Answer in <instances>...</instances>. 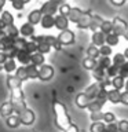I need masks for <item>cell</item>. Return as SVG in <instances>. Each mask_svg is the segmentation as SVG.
Segmentation results:
<instances>
[{
	"instance_id": "cell-4",
	"label": "cell",
	"mask_w": 128,
	"mask_h": 132,
	"mask_svg": "<svg viewBox=\"0 0 128 132\" xmlns=\"http://www.w3.org/2000/svg\"><path fill=\"white\" fill-rule=\"evenodd\" d=\"M59 6H61L59 0H48V2H45L43 4V7L40 8V11L43 15H54L58 10H59Z\"/></svg>"
},
{
	"instance_id": "cell-13",
	"label": "cell",
	"mask_w": 128,
	"mask_h": 132,
	"mask_svg": "<svg viewBox=\"0 0 128 132\" xmlns=\"http://www.w3.org/2000/svg\"><path fill=\"white\" fill-rule=\"evenodd\" d=\"M107 101L117 105V103H121V92L118 89H109L107 91Z\"/></svg>"
},
{
	"instance_id": "cell-27",
	"label": "cell",
	"mask_w": 128,
	"mask_h": 132,
	"mask_svg": "<svg viewBox=\"0 0 128 132\" xmlns=\"http://www.w3.org/2000/svg\"><path fill=\"white\" fill-rule=\"evenodd\" d=\"M26 68V73H28V78H39V68L35 65H28V66H25Z\"/></svg>"
},
{
	"instance_id": "cell-49",
	"label": "cell",
	"mask_w": 128,
	"mask_h": 132,
	"mask_svg": "<svg viewBox=\"0 0 128 132\" xmlns=\"http://www.w3.org/2000/svg\"><path fill=\"white\" fill-rule=\"evenodd\" d=\"M127 0H110V3L113 4V6H117V7H120V6H124V3H125Z\"/></svg>"
},
{
	"instance_id": "cell-22",
	"label": "cell",
	"mask_w": 128,
	"mask_h": 132,
	"mask_svg": "<svg viewBox=\"0 0 128 132\" xmlns=\"http://www.w3.org/2000/svg\"><path fill=\"white\" fill-rule=\"evenodd\" d=\"M19 33L23 37H32L33 35H35V26L30 25L29 22L28 23H23L22 26H21V29H19Z\"/></svg>"
},
{
	"instance_id": "cell-60",
	"label": "cell",
	"mask_w": 128,
	"mask_h": 132,
	"mask_svg": "<svg viewBox=\"0 0 128 132\" xmlns=\"http://www.w3.org/2000/svg\"><path fill=\"white\" fill-rule=\"evenodd\" d=\"M0 70H3V65H0Z\"/></svg>"
},
{
	"instance_id": "cell-11",
	"label": "cell",
	"mask_w": 128,
	"mask_h": 132,
	"mask_svg": "<svg viewBox=\"0 0 128 132\" xmlns=\"http://www.w3.org/2000/svg\"><path fill=\"white\" fill-rule=\"evenodd\" d=\"M14 114V107H12L11 105V102L8 101V102H4L0 105V116L4 118H7V117H10V116Z\"/></svg>"
},
{
	"instance_id": "cell-41",
	"label": "cell",
	"mask_w": 128,
	"mask_h": 132,
	"mask_svg": "<svg viewBox=\"0 0 128 132\" xmlns=\"http://www.w3.org/2000/svg\"><path fill=\"white\" fill-rule=\"evenodd\" d=\"M111 47L107 44H103L102 47H99V54H101V56H109L111 55Z\"/></svg>"
},
{
	"instance_id": "cell-17",
	"label": "cell",
	"mask_w": 128,
	"mask_h": 132,
	"mask_svg": "<svg viewBox=\"0 0 128 132\" xmlns=\"http://www.w3.org/2000/svg\"><path fill=\"white\" fill-rule=\"evenodd\" d=\"M107 101L106 99H101V98H97L95 99V101L91 103V105L87 107V109H88L91 113H94V111H101L102 110V107L105 106V103H106Z\"/></svg>"
},
{
	"instance_id": "cell-3",
	"label": "cell",
	"mask_w": 128,
	"mask_h": 132,
	"mask_svg": "<svg viewBox=\"0 0 128 132\" xmlns=\"http://www.w3.org/2000/svg\"><path fill=\"white\" fill-rule=\"evenodd\" d=\"M111 23H113V33H116L117 36H124L128 30V22H125L123 18L120 16H114L111 19Z\"/></svg>"
},
{
	"instance_id": "cell-42",
	"label": "cell",
	"mask_w": 128,
	"mask_h": 132,
	"mask_svg": "<svg viewBox=\"0 0 128 132\" xmlns=\"http://www.w3.org/2000/svg\"><path fill=\"white\" fill-rule=\"evenodd\" d=\"M91 120H92L94 122H98V121H102L103 118H105V113L101 110V111H94V113H91Z\"/></svg>"
},
{
	"instance_id": "cell-5",
	"label": "cell",
	"mask_w": 128,
	"mask_h": 132,
	"mask_svg": "<svg viewBox=\"0 0 128 132\" xmlns=\"http://www.w3.org/2000/svg\"><path fill=\"white\" fill-rule=\"evenodd\" d=\"M54 68L51 65H41L39 68V80L41 81H50L54 77Z\"/></svg>"
},
{
	"instance_id": "cell-19",
	"label": "cell",
	"mask_w": 128,
	"mask_h": 132,
	"mask_svg": "<svg viewBox=\"0 0 128 132\" xmlns=\"http://www.w3.org/2000/svg\"><path fill=\"white\" fill-rule=\"evenodd\" d=\"M17 69H18L17 68V62H15V59H11V58H8V59L4 62V65H3V70L6 73H8V74L15 73Z\"/></svg>"
},
{
	"instance_id": "cell-38",
	"label": "cell",
	"mask_w": 128,
	"mask_h": 132,
	"mask_svg": "<svg viewBox=\"0 0 128 132\" xmlns=\"http://www.w3.org/2000/svg\"><path fill=\"white\" fill-rule=\"evenodd\" d=\"M51 48L52 47L50 44H47L45 41H41V43L37 44V51H39L40 54H43V55H44V54H48L50 51H51Z\"/></svg>"
},
{
	"instance_id": "cell-62",
	"label": "cell",
	"mask_w": 128,
	"mask_h": 132,
	"mask_svg": "<svg viewBox=\"0 0 128 132\" xmlns=\"http://www.w3.org/2000/svg\"><path fill=\"white\" fill-rule=\"evenodd\" d=\"M59 2H62V0H59Z\"/></svg>"
},
{
	"instance_id": "cell-55",
	"label": "cell",
	"mask_w": 128,
	"mask_h": 132,
	"mask_svg": "<svg viewBox=\"0 0 128 132\" xmlns=\"http://www.w3.org/2000/svg\"><path fill=\"white\" fill-rule=\"evenodd\" d=\"M124 56H125V59L128 61V47H127L125 50H124Z\"/></svg>"
},
{
	"instance_id": "cell-14",
	"label": "cell",
	"mask_w": 128,
	"mask_h": 132,
	"mask_svg": "<svg viewBox=\"0 0 128 132\" xmlns=\"http://www.w3.org/2000/svg\"><path fill=\"white\" fill-rule=\"evenodd\" d=\"M105 40H106V35L101 30L98 32H94L92 33V44L97 45V47H102L105 44Z\"/></svg>"
},
{
	"instance_id": "cell-34",
	"label": "cell",
	"mask_w": 128,
	"mask_h": 132,
	"mask_svg": "<svg viewBox=\"0 0 128 132\" xmlns=\"http://www.w3.org/2000/svg\"><path fill=\"white\" fill-rule=\"evenodd\" d=\"M6 35L10 36V37H12V39H17V37H18V35H19V30L14 26V23H12V25H8V26H6Z\"/></svg>"
},
{
	"instance_id": "cell-15",
	"label": "cell",
	"mask_w": 128,
	"mask_h": 132,
	"mask_svg": "<svg viewBox=\"0 0 128 132\" xmlns=\"http://www.w3.org/2000/svg\"><path fill=\"white\" fill-rule=\"evenodd\" d=\"M21 118H19V116L18 114H12V116H10V117H7L6 118V125L8 127V128H11V129H15V128H18L19 125H21Z\"/></svg>"
},
{
	"instance_id": "cell-9",
	"label": "cell",
	"mask_w": 128,
	"mask_h": 132,
	"mask_svg": "<svg viewBox=\"0 0 128 132\" xmlns=\"http://www.w3.org/2000/svg\"><path fill=\"white\" fill-rule=\"evenodd\" d=\"M92 102H94V99L88 98L84 92H80L76 96V105H77V107H80V109H87Z\"/></svg>"
},
{
	"instance_id": "cell-56",
	"label": "cell",
	"mask_w": 128,
	"mask_h": 132,
	"mask_svg": "<svg viewBox=\"0 0 128 132\" xmlns=\"http://www.w3.org/2000/svg\"><path fill=\"white\" fill-rule=\"evenodd\" d=\"M4 3H6V0H0V10H2V8H3Z\"/></svg>"
},
{
	"instance_id": "cell-61",
	"label": "cell",
	"mask_w": 128,
	"mask_h": 132,
	"mask_svg": "<svg viewBox=\"0 0 128 132\" xmlns=\"http://www.w3.org/2000/svg\"><path fill=\"white\" fill-rule=\"evenodd\" d=\"M125 65H127V66H128V61H127V63H125Z\"/></svg>"
},
{
	"instance_id": "cell-50",
	"label": "cell",
	"mask_w": 128,
	"mask_h": 132,
	"mask_svg": "<svg viewBox=\"0 0 128 132\" xmlns=\"http://www.w3.org/2000/svg\"><path fill=\"white\" fill-rule=\"evenodd\" d=\"M121 103L124 105H128V92H121Z\"/></svg>"
},
{
	"instance_id": "cell-32",
	"label": "cell",
	"mask_w": 128,
	"mask_h": 132,
	"mask_svg": "<svg viewBox=\"0 0 128 132\" xmlns=\"http://www.w3.org/2000/svg\"><path fill=\"white\" fill-rule=\"evenodd\" d=\"M125 56H124V54H116V55L113 56V59H111V63L116 65V66H118V68H121L123 65H125Z\"/></svg>"
},
{
	"instance_id": "cell-43",
	"label": "cell",
	"mask_w": 128,
	"mask_h": 132,
	"mask_svg": "<svg viewBox=\"0 0 128 132\" xmlns=\"http://www.w3.org/2000/svg\"><path fill=\"white\" fill-rule=\"evenodd\" d=\"M70 10H72V7L69 6V4H61L59 6V14L61 15H63V16H68L69 15V12H70Z\"/></svg>"
},
{
	"instance_id": "cell-53",
	"label": "cell",
	"mask_w": 128,
	"mask_h": 132,
	"mask_svg": "<svg viewBox=\"0 0 128 132\" xmlns=\"http://www.w3.org/2000/svg\"><path fill=\"white\" fill-rule=\"evenodd\" d=\"M4 29H6V23H4L3 21L0 19V30H4Z\"/></svg>"
},
{
	"instance_id": "cell-37",
	"label": "cell",
	"mask_w": 128,
	"mask_h": 132,
	"mask_svg": "<svg viewBox=\"0 0 128 132\" xmlns=\"http://www.w3.org/2000/svg\"><path fill=\"white\" fill-rule=\"evenodd\" d=\"M101 32H103L105 35H109V33H113V23L111 21H103L102 23V28H101Z\"/></svg>"
},
{
	"instance_id": "cell-24",
	"label": "cell",
	"mask_w": 128,
	"mask_h": 132,
	"mask_svg": "<svg viewBox=\"0 0 128 132\" xmlns=\"http://www.w3.org/2000/svg\"><path fill=\"white\" fill-rule=\"evenodd\" d=\"M44 41H45L47 44L51 45L52 48H55L57 51H59V50L62 48V44L58 41L57 37H54V36H44Z\"/></svg>"
},
{
	"instance_id": "cell-33",
	"label": "cell",
	"mask_w": 128,
	"mask_h": 132,
	"mask_svg": "<svg viewBox=\"0 0 128 132\" xmlns=\"http://www.w3.org/2000/svg\"><path fill=\"white\" fill-rule=\"evenodd\" d=\"M83 66L87 69V70H94L97 68V59H92V58H88L87 56L84 61H83Z\"/></svg>"
},
{
	"instance_id": "cell-39",
	"label": "cell",
	"mask_w": 128,
	"mask_h": 132,
	"mask_svg": "<svg viewBox=\"0 0 128 132\" xmlns=\"http://www.w3.org/2000/svg\"><path fill=\"white\" fill-rule=\"evenodd\" d=\"M3 21L4 23H6V26H8V25H12L14 23V16L11 15V12H8V11H4L3 14H2V18H0Z\"/></svg>"
},
{
	"instance_id": "cell-31",
	"label": "cell",
	"mask_w": 128,
	"mask_h": 132,
	"mask_svg": "<svg viewBox=\"0 0 128 132\" xmlns=\"http://www.w3.org/2000/svg\"><path fill=\"white\" fill-rule=\"evenodd\" d=\"M87 55L88 58H92V59H98L99 56H101V54H99V47L97 45H90L88 48H87Z\"/></svg>"
},
{
	"instance_id": "cell-54",
	"label": "cell",
	"mask_w": 128,
	"mask_h": 132,
	"mask_svg": "<svg viewBox=\"0 0 128 132\" xmlns=\"http://www.w3.org/2000/svg\"><path fill=\"white\" fill-rule=\"evenodd\" d=\"M0 52H6V48H4V45H3L2 41H0Z\"/></svg>"
},
{
	"instance_id": "cell-59",
	"label": "cell",
	"mask_w": 128,
	"mask_h": 132,
	"mask_svg": "<svg viewBox=\"0 0 128 132\" xmlns=\"http://www.w3.org/2000/svg\"><path fill=\"white\" fill-rule=\"evenodd\" d=\"M29 2H30V0H22V3L25 4V3H29Z\"/></svg>"
},
{
	"instance_id": "cell-10",
	"label": "cell",
	"mask_w": 128,
	"mask_h": 132,
	"mask_svg": "<svg viewBox=\"0 0 128 132\" xmlns=\"http://www.w3.org/2000/svg\"><path fill=\"white\" fill-rule=\"evenodd\" d=\"M69 26V19H68V16H63V15H57L55 16V28L58 29V30H61V32H63L66 30Z\"/></svg>"
},
{
	"instance_id": "cell-21",
	"label": "cell",
	"mask_w": 128,
	"mask_h": 132,
	"mask_svg": "<svg viewBox=\"0 0 128 132\" xmlns=\"http://www.w3.org/2000/svg\"><path fill=\"white\" fill-rule=\"evenodd\" d=\"M40 23L44 29H51L55 26V16L54 15H43Z\"/></svg>"
},
{
	"instance_id": "cell-36",
	"label": "cell",
	"mask_w": 128,
	"mask_h": 132,
	"mask_svg": "<svg viewBox=\"0 0 128 132\" xmlns=\"http://www.w3.org/2000/svg\"><path fill=\"white\" fill-rule=\"evenodd\" d=\"M105 127H106V124L102 122V121L92 122V125H91L90 131H91V132H105Z\"/></svg>"
},
{
	"instance_id": "cell-26",
	"label": "cell",
	"mask_w": 128,
	"mask_h": 132,
	"mask_svg": "<svg viewBox=\"0 0 128 132\" xmlns=\"http://www.w3.org/2000/svg\"><path fill=\"white\" fill-rule=\"evenodd\" d=\"M113 63H111V59L110 56H99L97 59V66L98 68H102V69H107L109 66H111Z\"/></svg>"
},
{
	"instance_id": "cell-7",
	"label": "cell",
	"mask_w": 128,
	"mask_h": 132,
	"mask_svg": "<svg viewBox=\"0 0 128 132\" xmlns=\"http://www.w3.org/2000/svg\"><path fill=\"white\" fill-rule=\"evenodd\" d=\"M57 39L62 45H70V44L74 43V33L72 30H69V29H66V30L59 33V36H58Z\"/></svg>"
},
{
	"instance_id": "cell-48",
	"label": "cell",
	"mask_w": 128,
	"mask_h": 132,
	"mask_svg": "<svg viewBox=\"0 0 128 132\" xmlns=\"http://www.w3.org/2000/svg\"><path fill=\"white\" fill-rule=\"evenodd\" d=\"M12 7H14L15 10H22L23 8L22 0H12Z\"/></svg>"
},
{
	"instance_id": "cell-51",
	"label": "cell",
	"mask_w": 128,
	"mask_h": 132,
	"mask_svg": "<svg viewBox=\"0 0 128 132\" xmlns=\"http://www.w3.org/2000/svg\"><path fill=\"white\" fill-rule=\"evenodd\" d=\"M65 132H80V131H78V127L76 125V124H72Z\"/></svg>"
},
{
	"instance_id": "cell-52",
	"label": "cell",
	"mask_w": 128,
	"mask_h": 132,
	"mask_svg": "<svg viewBox=\"0 0 128 132\" xmlns=\"http://www.w3.org/2000/svg\"><path fill=\"white\" fill-rule=\"evenodd\" d=\"M8 59L7 54L6 52H0V65H4V62Z\"/></svg>"
},
{
	"instance_id": "cell-30",
	"label": "cell",
	"mask_w": 128,
	"mask_h": 132,
	"mask_svg": "<svg viewBox=\"0 0 128 132\" xmlns=\"http://www.w3.org/2000/svg\"><path fill=\"white\" fill-rule=\"evenodd\" d=\"M14 76L18 78V80H21V81L29 80V78H28V73H26V68H25V66H19V68L15 70V74H14Z\"/></svg>"
},
{
	"instance_id": "cell-58",
	"label": "cell",
	"mask_w": 128,
	"mask_h": 132,
	"mask_svg": "<svg viewBox=\"0 0 128 132\" xmlns=\"http://www.w3.org/2000/svg\"><path fill=\"white\" fill-rule=\"evenodd\" d=\"M124 39H125V40L128 41V30H127V33H125V35H124Z\"/></svg>"
},
{
	"instance_id": "cell-35",
	"label": "cell",
	"mask_w": 128,
	"mask_h": 132,
	"mask_svg": "<svg viewBox=\"0 0 128 132\" xmlns=\"http://www.w3.org/2000/svg\"><path fill=\"white\" fill-rule=\"evenodd\" d=\"M118 66H116V65H111L109 66V68L106 69V77L107 78H114L116 76H118Z\"/></svg>"
},
{
	"instance_id": "cell-40",
	"label": "cell",
	"mask_w": 128,
	"mask_h": 132,
	"mask_svg": "<svg viewBox=\"0 0 128 132\" xmlns=\"http://www.w3.org/2000/svg\"><path fill=\"white\" fill-rule=\"evenodd\" d=\"M25 51H28L29 54H35V52H37V44L35 43V41H26V44H25Z\"/></svg>"
},
{
	"instance_id": "cell-1",
	"label": "cell",
	"mask_w": 128,
	"mask_h": 132,
	"mask_svg": "<svg viewBox=\"0 0 128 132\" xmlns=\"http://www.w3.org/2000/svg\"><path fill=\"white\" fill-rule=\"evenodd\" d=\"M21 84L22 81L18 80L15 76L12 74H8L7 77V87L10 89V102L12 107H14V113L19 114L21 111H23L25 109H28L26 102H25V95L23 91L21 88Z\"/></svg>"
},
{
	"instance_id": "cell-28",
	"label": "cell",
	"mask_w": 128,
	"mask_h": 132,
	"mask_svg": "<svg viewBox=\"0 0 128 132\" xmlns=\"http://www.w3.org/2000/svg\"><path fill=\"white\" fill-rule=\"evenodd\" d=\"M111 87H113L114 89H121L125 87V78L120 77V76H116L114 78H111Z\"/></svg>"
},
{
	"instance_id": "cell-18",
	"label": "cell",
	"mask_w": 128,
	"mask_h": 132,
	"mask_svg": "<svg viewBox=\"0 0 128 132\" xmlns=\"http://www.w3.org/2000/svg\"><path fill=\"white\" fill-rule=\"evenodd\" d=\"M41 18H43V14H41V11H40V10H33L30 14L28 15V22L35 26L36 23L41 22Z\"/></svg>"
},
{
	"instance_id": "cell-8",
	"label": "cell",
	"mask_w": 128,
	"mask_h": 132,
	"mask_svg": "<svg viewBox=\"0 0 128 132\" xmlns=\"http://www.w3.org/2000/svg\"><path fill=\"white\" fill-rule=\"evenodd\" d=\"M92 16H94V14H91L90 11H84L81 19L78 21V23H77V28L78 29H90L91 22H92Z\"/></svg>"
},
{
	"instance_id": "cell-44",
	"label": "cell",
	"mask_w": 128,
	"mask_h": 132,
	"mask_svg": "<svg viewBox=\"0 0 128 132\" xmlns=\"http://www.w3.org/2000/svg\"><path fill=\"white\" fill-rule=\"evenodd\" d=\"M105 132H118V124H117V122L106 124V127H105Z\"/></svg>"
},
{
	"instance_id": "cell-6",
	"label": "cell",
	"mask_w": 128,
	"mask_h": 132,
	"mask_svg": "<svg viewBox=\"0 0 128 132\" xmlns=\"http://www.w3.org/2000/svg\"><path fill=\"white\" fill-rule=\"evenodd\" d=\"M18 116L21 118V122H22L23 125H28V127L32 125V124L35 122V120H36V116H35V113H33V110H30L29 107L25 109L23 111H21Z\"/></svg>"
},
{
	"instance_id": "cell-25",
	"label": "cell",
	"mask_w": 128,
	"mask_h": 132,
	"mask_svg": "<svg viewBox=\"0 0 128 132\" xmlns=\"http://www.w3.org/2000/svg\"><path fill=\"white\" fill-rule=\"evenodd\" d=\"M30 63L35 65V66L44 65V55H43V54H40L39 51L35 52V54H32V56H30Z\"/></svg>"
},
{
	"instance_id": "cell-57",
	"label": "cell",
	"mask_w": 128,
	"mask_h": 132,
	"mask_svg": "<svg viewBox=\"0 0 128 132\" xmlns=\"http://www.w3.org/2000/svg\"><path fill=\"white\" fill-rule=\"evenodd\" d=\"M124 88H125V91L128 92V78H127V81H125V87H124Z\"/></svg>"
},
{
	"instance_id": "cell-12",
	"label": "cell",
	"mask_w": 128,
	"mask_h": 132,
	"mask_svg": "<svg viewBox=\"0 0 128 132\" xmlns=\"http://www.w3.org/2000/svg\"><path fill=\"white\" fill-rule=\"evenodd\" d=\"M30 54H29L28 51H25V50H19L18 51V55H17L15 59L19 62L22 66H28V65H30Z\"/></svg>"
},
{
	"instance_id": "cell-47",
	"label": "cell",
	"mask_w": 128,
	"mask_h": 132,
	"mask_svg": "<svg viewBox=\"0 0 128 132\" xmlns=\"http://www.w3.org/2000/svg\"><path fill=\"white\" fill-rule=\"evenodd\" d=\"M103 120H105V122H106V124L116 122V116H114L113 113H110V111H109V113H105V118H103Z\"/></svg>"
},
{
	"instance_id": "cell-2",
	"label": "cell",
	"mask_w": 128,
	"mask_h": 132,
	"mask_svg": "<svg viewBox=\"0 0 128 132\" xmlns=\"http://www.w3.org/2000/svg\"><path fill=\"white\" fill-rule=\"evenodd\" d=\"M52 110H54V116H55V124L57 127L59 128L61 131H66L68 128L72 125V121H70V117L68 114V110H66V106L59 101H54L52 102Z\"/></svg>"
},
{
	"instance_id": "cell-29",
	"label": "cell",
	"mask_w": 128,
	"mask_h": 132,
	"mask_svg": "<svg viewBox=\"0 0 128 132\" xmlns=\"http://www.w3.org/2000/svg\"><path fill=\"white\" fill-rule=\"evenodd\" d=\"M105 43L107 45H110V47H113V45H117L120 43V36H117L116 33H109V35H106V40Z\"/></svg>"
},
{
	"instance_id": "cell-23",
	"label": "cell",
	"mask_w": 128,
	"mask_h": 132,
	"mask_svg": "<svg viewBox=\"0 0 128 132\" xmlns=\"http://www.w3.org/2000/svg\"><path fill=\"white\" fill-rule=\"evenodd\" d=\"M103 21H105L103 18H101L99 15H95V14H94V16H92V22H91L90 29H91L92 32H98V30H101Z\"/></svg>"
},
{
	"instance_id": "cell-16",
	"label": "cell",
	"mask_w": 128,
	"mask_h": 132,
	"mask_svg": "<svg viewBox=\"0 0 128 132\" xmlns=\"http://www.w3.org/2000/svg\"><path fill=\"white\" fill-rule=\"evenodd\" d=\"M83 14H84V11H81L80 8H73V7H72V10H70L69 15H68V19L70 21V22H74V23L77 25L78 21L81 19Z\"/></svg>"
},
{
	"instance_id": "cell-20",
	"label": "cell",
	"mask_w": 128,
	"mask_h": 132,
	"mask_svg": "<svg viewBox=\"0 0 128 132\" xmlns=\"http://www.w3.org/2000/svg\"><path fill=\"white\" fill-rule=\"evenodd\" d=\"M92 77L97 80V82H102V81H105L106 80V70L105 69H102V68H95L92 70Z\"/></svg>"
},
{
	"instance_id": "cell-45",
	"label": "cell",
	"mask_w": 128,
	"mask_h": 132,
	"mask_svg": "<svg viewBox=\"0 0 128 132\" xmlns=\"http://www.w3.org/2000/svg\"><path fill=\"white\" fill-rule=\"evenodd\" d=\"M127 63V62H125ZM118 76L123 77V78H127L128 77V66L127 65H123L121 68L118 69Z\"/></svg>"
},
{
	"instance_id": "cell-46",
	"label": "cell",
	"mask_w": 128,
	"mask_h": 132,
	"mask_svg": "<svg viewBox=\"0 0 128 132\" xmlns=\"http://www.w3.org/2000/svg\"><path fill=\"white\" fill-rule=\"evenodd\" d=\"M118 132H128V121L127 120H121L118 122Z\"/></svg>"
}]
</instances>
